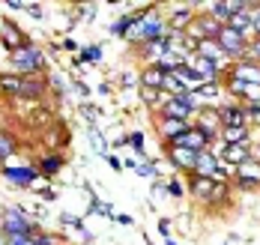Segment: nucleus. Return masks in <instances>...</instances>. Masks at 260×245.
Returning a JSON list of instances; mask_svg holds the SVG:
<instances>
[{
  "label": "nucleus",
  "instance_id": "obj_1",
  "mask_svg": "<svg viewBox=\"0 0 260 245\" xmlns=\"http://www.w3.org/2000/svg\"><path fill=\"white\" fill-rule=\"evenodd\" d=\"M218 48L224 51V57H234L236 63H251V57H248V39L242 36V33H236L234 27H221V33H218Z\"/></svg>",
  "mask_w": 260,
  "mask_h": 245
},
{
  "label": "nucleus",
  "instance_id": "obj_2",
  "mask_svg": "<svg viewBox=\"0 0 260 245\" xmlns=\"http://www.w3.org/2000/svg\"><path fill=\"white\" fill-rule=\"evenodd\" d=\"M209 144H215V135L207 132V129H201V126H191L188 135L177 137L171 147H182V150H191V153H204V150H209Z\"/></svg>",
  "mask_w": 260,
  "mask_h": 245
},
{
  "label": "nucleus",
  "instance_id": "obj_3",
  "mask_svg": "<svg viewBox=\"0 0 260 245\" xmlns=\"http://www.w3.org/2000/svg\"><path fill=\"white\" fill-rule=\"evenodd\" d=\"M0 227H3L6 236H30V233H33V224H30V218H27L21 209H6Z\"/></svg>",
  "mask_w": 260,
  "mask_h": 245
},
{
  "label": "nucleus",
  "instance_id": "obj_4",
  "mask_svg": "<svg viewBox=\"0 0 260 245\" xmlns=\"http://www.w3.org/2000/svg\"><path fill=\"white\" fill-rule=\"evenodd\" d=\"M12 60H15V66H18L24 75H27V72H39V69H42V63H45L42 51H39V48H33V45L18 48V51L12 54Z\"/></svg>",
  "mask_w": 260,
  "mask_h": 245
},
{
  "label": "nucleus",
  "instance_id": "obj_5",
  "mask_svg": "<svg viewBox=\"0 0 260 245\" xmlns=\"http://www.w3.org/2000/svg\"><path fill=\"white\" fill-rule=\"evenodd\" d=\"M236 186L239 189H260V159L251 156L245 164L236 167Z\"/></svg>",
  "mask_w": 260,
  "mask_h": 245
},
{
  "label": "nucleus",
  "instance_id": "obj_6",
  "mask_svg": "<svg viewBox=\"0 0 260 245\" xmlns=\"http://www.w3.org/2000/svg\"><path fill=\"white\" fill-rule=\"evenodd\" d=\"M218 117H221V129H239V126H248L245 105H221V108H218Z\"/></svg>",
  "mask_w": 260,
  "mask_h": 245
},
{
  "label": "nucleus",
  "instance_id": "obj_7",
  "mask_svg": "<svg viewBox=\"0 0 260 245\" xmlns=\"http://www.w3.org/2000/svg\"><path fill=\"white\" fill-rule=\"evenodd\" d=\"M188 129H191L188 120H174V117H161V120H158V132H161V137H165L168 144H174L177 137L188 135Z\"/></svg>",
  "mask_w": 260,
  "mask_h": 245
},
{
  "label": "nucleus",
  "instance_id": "obj_8",
  "mask_svg": "<svg viewBox=\"0 0 260 245\" xmlns=\"http://www.w3.org/2000/svg\"><path fill=\"white\" fill-rule=\"evenodd\" d=\"M198 156L201 153H191V150H182V147H171L168 150V159L177 170H191L194 173V164H198Z\"/></svg>",
  "mask_w": 260,
  "mask_h": 245
},
{
  "label": "nucleus",
  "instance_id": "obj_9",
  "mask_svg": "<svg viewBox=\"0 0 260 245\" xmlns=\"http://www.w3.org/2000/svg\"><path fill=\"white\" fill-rule=\"evenodd\" d=\"M231 78L242 84H254L260 87V63H236L231 69Z\"/></svg>",
  "mask_w": 260,
  "mask_h": 245
},
{
  "label": "nucleus",
  "instance_id": "obj_10",
  "mask_svg": "<svg viewBox=\"0 0 260 245\" xmlns=\"http://www.w3.org/2000/svg\"><path fill=\"white\" fill-rule=\"evenodd\" d=\"M218 156L215 153H209L204 150L201 156H198V164H194V177H207V180H215V173H218Z\"/></svg>",
  "mask_w": 260,
  "mask_h": 245
},
{
  "label": "nucleus",
  "instance_id": "obj_11",
  "mask_svg": "<svg viewBox=\"0 0 260 245\" xmlns=\"http://www.w3.org/2000/svg\"><path fill=\"white\" fill-rule=\"evenodd\" d=\"M185 63H188V66H191V69H194V72H198V75H201L207 84L209 81L215 84V78H218V66H215V63L204 60L201 54H188V60H185Z\"/></svg>",
  "mask_w": 260,
  "mask_h": 245
},
{
  "label": "nucleus",
  "instance_id": "obj_12",
  "mask_svg": "<svg viewBox=\"0 0 260 245\" xmlns=\"http://www.w3.org/2000/svg\"><path fill=\"white\" fill-rule=\"evenodd\" d=\"M248 6H251V3H248ZM228 27H234L236 33H242L245 39L254 36V27H251V9H239V12H234L231 21H228Z\"/></svg>",
  "mask_w": 260,
  "mask_h": 245
},
{
  "label": "nucleus",
  "instance_id": "obj_13",
  "mask_svg": "<svg viewBox=\"0 0 260 245\" xmlns=\"http://www.w3.org/2000/svg\"><path fill=\"white\" fill-rule=\"evenodd\" d=\"M251 159V147L248 144H224V162L228 164H245Z\"/></svg>",
  "mask_w": 260,
  "mask_h": 245
},
{
  "label": "nucleus",
  "instance_id": "obj_14",
  "mask_svg": "<svg viewBox=\"0 0 260 245\" xmlns=\"http://www.w3.org/2000/svg\"><path fill=\"white\" fill-rule=\"evenodd\" d=\"M165 75H168V72H161V66H158V63H153V66H147V69L141 72V87L161 90V87H165Z\"/></svg>",
  "mask_w": 260,
  "mask_h": 245
},
{
  "label": "nucleus",
  "instance_id": "obj_15",
  "mask_svg": "<svg viewBox=\"0 0 260 245\" xmlns=\"http://www.w3.org/2000/svg\"><path fill=\"white\" fill-rule=\"evenodd\" d=\"M3 177L15 186H33L36 180V170L33 167H3Z\"/></svg>",
  "mask_w": 260,
  "mask_h": 245
},
{
  "label": "nucleus",
  "instance_id": "obj_16",
  "mask_svg": "<svg viewBox=\"0 0 260 245\" xmlns=\"http://www.w3.org/2000/svg\"><path fill=\"white\" fill-rule=\"evenodd\" d=\"M194 111H188L177 96H165V117H174V120H188Z\"/></svg>",
  "mask_w": 260,
  "mask_h": 245
},
{
  "label": "nucleus",
  "instance_id": "obj_17",
  "mask_svg": "<svg viewBox=\"0 0 260 245\" xmlns=\"http://www.w3.org/2000/svg\"><path fill=\"white\" fill-rule=\"evenodd\" d=\"M198 54L204 57V60H209V63H215V66L224 60V51L218 48V42H215V39H204V42L198 45Z\"/></svg>",
  "mask_w": 260,
  "mask_h": 245
},
{
  "label": "nucleus",
  "instance_id": "obj_18",
  "mask_svg": "<svg viewBox=\"0 0 260 245\" xmlns=\"http://www.w3.org/2000/svg\"><path fill=\"white\" fill-rule=\"evenodd\" d=\"M194 21V15H191V9H177L171 18H168V27L174 30V33H185L188 24Z\"/></svg>",
  "mask_w": 260,
  "mask_h": 245
},
{
  "label": "nucleus",
  "instance_id": "obj_19",
  "mask_svg": "<svg viewBox=\"0 0 260 245\" xmlns=\"http://www.w3.org/2000/svg\"><path fill=\"white\" fill-rule=\"evenodd\" d=\"M212 186H215V180H207V177H194L191 173V194L194 197H201V200H209V194H212Z\"/></svg>",
  "mask_w": 260,
  "mask_h": 245
},
{
  "label": "nucleus",
  "instance_id": "obj_20",
  "mask_svg": "<svg viewBox=\"0 0 260 245\" xmlns=\"http://www.w3.org/2000/svg\"><path fill=\"white\" fill-rule=\"evenodd\" d=\"M224 144H248V126H239V129H221Z\"/></svg>",
  "mask_w": 260,
  "mask_h": 245
},
{
  "label": "nucleus",
  "instance_id": "obj_21",
  "mask_svg": "<svg viewBox=\"0 0 260 245\" xmlns=\"http://www.w3.org/2000/svg\"><path fill=\"white\" fill-rule=\"evenodd\" d=\"M135 21H138V15H123L120 21L111 24V36H129V30L135 27Z\"/></svg>",
  "mask_w": 260,
  "mask_h": 245
},
{
  "label": "nucleus",
  "instance_id": "obj_22",
  "mask_svg": "<svg viewBox=\"0 0 260 245\" xmlns=\"http://www.w3.org/2000/svg\"><path fill=\"white\" fill-rule=\"evenodd\" d=\"M21 78H15V75H0V87L6 90V93H12V96H21Z\"/></svg>",
  "mask_w": 260,
  "mask_h": 245
},
{
  "label": "nucleus",
  "instance_id": "obj_23",
  "mask_svg": "<svg viewBox=\"0 0 260 245\" xmlns=\"http://www.w3.org/2000/svg\"><path fill=\"white\" fill-rule=\"evenodd\" d=\"M12 153H15V141L6 135V132H0V159H6Z\"/></svg>",
  "mask_w": 260,
  "mask_h": 245
},
{
  "label": "nucleus",
  "instance_id": "obj_24",
  "mask_svg": "<svg viewBox=\"0 0 260 245\" xmlns=\"http://www.w3.org/2000/svg\"><path fill=\"white\" fill-rule=\"evenodd\" d=\"M209 200H212V203H224V200H228V183H215Z\"/></svg>",
  "mask_w": 260,
  "mask_h": 245
},
{
  "label": "nucleus",
  "instance_id": "obj_25",
  "mask_svg": "<svg viewBox=\"0 0 260 245\" xmlns=\"http://www.w3.org/2000/svg\"><path fill=\"white\" fill-rule=\"evenodd\" d=\"M42 93V84L39 81H24L21 84V96H27V99H36Z\"/></svg>",
  "mask_w": 260,
  "mask_h": 245
},
{
  "label": "nucleus",
  "instance_id": "obj_26",
  "mask_svg": "<svg viewBox=\"0 0 260 245\" xmlns=\"http://www.w3.org/2000/svg\"><path fill=\"white\" fill-rule=\"evenodd\" d=\"M81 60H84V63H99V60H102V48H99V45H90V48H84Z\"/></svg>",
  "mask_w": 260,
  "mask_h": 245
},
{
  "label": "nucleus",
  "instance_id": "obj_27",
  "mask_svg": "<svg viewBox=\"0 0 260 245\" xmlns=\"http://www.w3.org/2000/svg\"><path fill=\"white\" fill-rule=\"evenodd\" d=\"M60 167H63V159H60V156H48V159L42 162V170H45V173H57Z\"/></svg>",
  "mask_w": 260,
  "mask_h": 245
},
{
  "label": "nucleus",
  "instance_id": "obj_28",
  "mask_svg": "<svg viewBox=\"0 0 260 245\" xmlns=\"http://www.w3.org/2000/svg\"><path fill=\"white\" fill-rule=\"evenodd\" d=\"M135 170H138V177H158L156 164H150V162H144V164L138 162V164H135Z\"/></svg>",
  "mask_w": 260,
  "mask_h": 245
},
{
  "label": "nucleus",
  "instance_id": "obj_29",
  "mask_svg": "<svg viewBox=\"0 0 260 245\" xmlns=\"http://www.w3.org/2000/svg\"><path fill=\"white\" fill-rule=\"evenodd\" d=\"M248 57H251V63H260V36L251 39V45H248Z\"/></svg>",
  "mask_w": 260,
  "mask_h": 245
},
{
  "label": "nucleus",
  "instance_id": "obj_30",
  "mask_svg": "<svg viewBox=\"0 0 260 245\" xmlns=\"http://www.w3.org/2000/svg\"><path fill=\"white\" fill-rule=\"evenodd\" d=\"M141 93H144V99H147L150 105H156L158 99H165V96H161L158 90H150V87H141Z\"/></svg>",
  "mask_w": 260,
  "mask_h": 245
},
{
  "label": "nucleus",
  "instance_id": "obj_31",
  "mask_svg": "<svg viewBox=\"0 0 260 245\" xmlns=\"http://www.w3.org/2000/svg\"><path fill=\"white\" fill-rule=\"evenodd\" d=\"M129 144L135 147V150H138V153H141V156H144V135H141V132H135V135H129Z\"/></svg>",
  "mask_w": 260,
  "mask_h": 245
},
{
  "label": "nucleus",
  "instance_id": "obj_32",
  "mask_svg": "<svg viewBox=\"0 0 260 245\" xmlns=\"http://www.w3.org/2000/svg\"><path fill=\"white\" fill-rule=\"evenodd\" d=\"M251 27H254V36H260V3L251 9Z\"/></svg>",
  "mask_w": 260,
  "mask_h": 245
},
{
  "label": "nucleus",
  "instance_id": "obj_33",
  "mask_svg": "<svg viewBox=\"0 0 260 245\" xmlns=\"http://www.w3.org/2000/svg\"><path fill=\"white\" fill-rule=\"evenodd\" d=\"M6 245H36V242H33V236H9Z\"/></svg>",
  "mask_w": 260,
  "mask_h": 245
},
{
  "label": "nucleus",
  "instance_id": "obj_34",
  "mask_svg": "<svg viewBox=\"0 0 260 245\" xmlns=\"http://www.w3.org/2000/svg\"><path fill=\"white\" fill-rule=\"evenodd\" d=\"M158 233L168 239V233H171V221H168V218H161V221H158Z\"/></svg>",
  "mask_w": 260,
  "mask_h": 245
},
{
  "label": "nucleus",
  "instance_id": "obj_35",
  "mask_svg": "<svg viewBox=\"0 0 260 245\" xmlns=\"http://www.w3.org/2000/svg\"><path fill=\"white\" fill-rule=\"evenodd\" d=\"M153 194H156V197H161V194H168V186H161V183H156V186H153Z\"/></svg>",
  "mask_w": 260,
  "mask_h": 245
},
{
  "label": "nucleus",
  "instance_id": "obj_36",
  "mask_svg": "<svg viewBox=\"0 0 260 245\" xmlns=\"http://www.w3.org/2000/svg\"><path fill=\"white\" fill-rule=\"evenodd\" d=\"M168 191H171V194H174V197H180V194H182L180 183H171V186H168Z\"/></svg>",
  "mask_w": 260,
  "mask_h": 245
},
{
  "label": "nucleus",
  "instance_id": "obj_37",
  "mask_svg": "<svg viewBox=\"0 0 260 245\" xmlns=\"http://www.w3.org/2000/svg\"><path fill=\"white\" fill-rule=\"evenodd\" d=\"M33 242L36 245H54V239H48V236H33Z\"/></svg>",
  "mask_w": 260,
  "mask_h": 245
},
{
  "label": "nucleus",
  "instance_id": "obj_38",
  "mask_svg": "<svg viewBox=\"0 0 260 245\" xmlns=\"http://www.w3.org/2000/svg\"><path fill=\"white\" fill-rule=\"evenodd\" d=\"M105 159H108V164H111V167H117V170L123 167V164H120V159H114V156H105Z\"/></svg>",
  "mask_w": 260,
  "mask_h": 245
},
{
  "label": "nucleus",
  "instance_id": "obj_39",
  "mask_svg": "<svg viewBox=\"0 0 260 245\" xmlns=\"http://www.w3.org/2000/svg\"><path fill=\"white\" fill-rule=\"evenodd\" d=\"M27 9H30V15H33V18H42V9H39V6H27Z\"/></svg>",
  "mask_w": 260,
  "mask_h": 245
}]
</instances>
